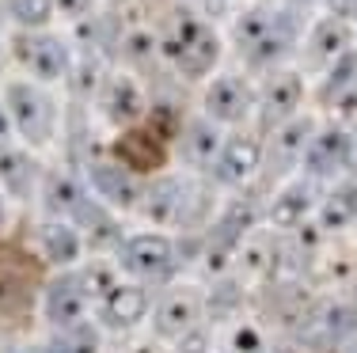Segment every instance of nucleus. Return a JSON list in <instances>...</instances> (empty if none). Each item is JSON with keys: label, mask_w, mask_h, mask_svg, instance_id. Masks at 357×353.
<instances>
[{"label": "nucleus", "mask_w": 357, "mask_h": 353, "mask_svg": "<svg viewBox=\"0 0 357 353\" xmlns=\"http://www.w3.org/2000/svg\"><path fill=\"white\" fill-rule=\"evenodd\" d=\"M156 49L183 80H202V77H209L213 65L220 61V35L202 19V15L178 12L175 19L167 23V31L160 35Z\"/></svg>", "instance_id": "nucleus-1"}, {"label": "nucleus", "mask_w": 357, "mask_h": 353, "mask_svg": "<svg viewBox=\"0 0 357 353\" xmlns=\"http://www.w3.org/2000/svg\"><path fill=\"white\" fill-rule=\"evenodd\" d=\"M4 103L8 118H12L15 137H23L27 148H46L57 133V103L38 80H12L4 84Z\"/></svg>", "instance_id": "nucleus-2"}, {"label": "nucleus", "mask_w": 357, "mask_h": 353, "mask_svg": "<svg viewBox=\"0 0 357 353\" xmlns=\"http://www.w3.org/2000/svg\"><path fill=\"white\" fill-rule=\"evenodd\" d=\"M118 266L133 277V281L164 285L178 270V247L164 232H133L118 240Z\"/></svg>", "instance_id": "nucleus-3"}, {"label": "nucleus", "mask_w": 357, "mask_h": 353, "mask_svg": "<svg viewBox=\"0 0 357 353\" xmlns=\"http://www.w3.org/2000/svg\"><path fill=\"white\" fill-rule=\"evenodd\" d=\"M12 54L38 84L65 80V72H69V65H73L69 42L61 35H50L46 27L42 31H20V35L12 38Z\"/></svg>", "instance_id": "nucleus-4"}, {"label": "nucleus", "mask_w": 357, "mask_h": 353, "mask_svg": "<svg viewBox=\"0 0 357 353\" xmlns=\"http://www.w3.org/2000/svg\"><path fill=\"white\" fill-rule=\"evenodd\" d=\"M167 145H172V133L144 111L141 122L114 141V159L126 164L130 171H137V175H149V171H156V167L167 159Z\"/></svg>", "instance_id": "nucleus-5"}, {"label": "nucleus", "mask_w": 357, "mask_h": 353, "mask_svg": "<svg viewBox=\"0 0 357 353\" xmlns=\"http://www.w3.org/2000/svg\"><path fill=\"white\" fill-rule=\"evenodd\" d=\"M304 103V77L293 69H270L262 88L255 91V118L262 130H278Z\"/></svg>", "instance_id": "nucleus-6"}, {"label": "nucleus", "mask_w": 357, "mask_h": 353, "mask_svg": "<svg viewBox=\"0 0 357 353\" xmlns=\"http://www.w3.org/2000/svg\"><path fill=\"white\" fill-rule=\"evenodd\" d=\"M266 159V148L255 133H232L220 141L217 156L209 159V175L217 187H243L248 179H255Z\"/></svg>", "instance_id": "nucleus-7"}, {"label": "nucleus", "mask_w": 357, "mask_h": 353, "mask_svg": "<svg viewBox=\"0 0 357 353\" xmlns=\"http://www.w3.org/2000/svg\"><path fill=\"white\" fill-rule=\"evenodd\" d=\"M202 111L217 125H240L255 114V88L243 77H236V72H220V77L206 84Z\"/></svg>", "instance_id": "nucleus-8"}, {"label": "nucleus", "mask_w": 357, "mask_h": 353, "mask_svg": "<svg viewBox=\"0 0 357 353\" xmlns=\"http://www.w3.org/2000/svg\"><path fill=\"white\" fill-rule=\"evenodd\" d=\"M88 190H96V198L110 209H130L141 205V190L144 182L137 179V171H130L126 164H118L114 156L110 159H91L88 164Z\"/></svg>", "instance_id": "nucleus-9"}, {"label": "nucleus", "mask_w": 357, "mask_h": 353, "mask_svg": "<svg viewBox=\"0 0 357 353\" xmlns=\"http://www.w3.org/2000/svg\"><path fill=\"white\" fill-rule=\"evenodd\" d=\"M202 312H206V297H202L198 289H190V285H183V289L167 292V297L160 300L149 315H152V327H156L160 338L178 342L186 331H194V327H198Z\"/></svg>", "instance_id": "nucleus-10"}, {"label": "nucleus", "mask_w": 357, "mask_h": 353, "mask_svg": "<svg viewBox=\"0 0 357 353\" xmlns=\"http://www.w3.org/2000/svg\"><path fill=\"white\" fill-rule=\"evenodd\" d=\"M88 292H84L80 277L76 274H57L54 281L46 285V297H42V315H46L50 327H57V331H65V327L80 323V319H88Z\"/></svg>", "instance_id": "nucleus-11"}, {"label": "nucleus", "mask_w": 357, "mask_h": 353, "mask_svg": "<svg viewBox=\"0 0 357 353\" xmlns=\"http://www.w3.org/2000/svg\"><path fill=\"white\" fill-rule=\"evenodd\" d=\"M99 111L110 125H137L144 118V91L141 84L133 77H126V72H107L103 88H99Z\"/></svg>", "instance_id": "nucleus-12"}, {"label": "nucleus", "mask_w": 357, "mask_h": 353, "mask_svg": "<svg viewBox=\"0 0 357 353\" xmlns=\"http://www.w3.org/2000/svg\"><path fill=\"white\" fill-rule=\"evenodd\" d=\"M346 125H323V130L312 133V141L301 152V167L308 179H335L342 175V159H346Z\"/></svg>", "instance_id": "nucleus-13"}, {"label": "nucleus", "mask_w": 357, "mask_h": 353, "mask_svg": "<svg viewBox=\"0 0 357 353\" xmlns=\"http://www.w3.org/2000/svg\"><path fill=\"white\" fill-rule=\"evenodd\" d=\"M149 312H152V297L137 281H118L99 300V323L110 327V331H133Z\"/></svg>", "instance_id": "nucleus-14"}, {"label": "nucleus", "mask_w": 357, "mask_h": 353, "mask_svg": "<svg viewBox=\"0 0 357 353\" xmlns=\"http://www.w3.org/2000/svg\"><path fill=\"white\" fill-rule=\"evenodd\" d=\"M316 201H319L316 179L304 175V179H293L278 190L274 201H270V209H266V217H270L274 228L293 232V228H301V224H308V217L316 213Z\"/></svg>", "instance_id": "nucleus-15"}, {"label": "nucleus", "mask_w": 357, "mask_h": 353, "mask_svg": "<svg viewBox=\"0 0 357 353\" xmlns=\"http://www.w3.org/2000/svg\"><path fill=\"white\" fill-rule=\"evenodd\" d=\"M38 179H42V164L31 148H20V145L0 148V190L4 194L27 201L38 194Z\"/></svg>", "instance_id": "nucleus-16"}, {"label": "nucleus", "mask_w": 357, "mask_h": 353, "mask_svg": "<svg viewBox=\"0 0 357 353\" xmlns=\"http://www.w3.org/2000/svg\"><path fill=\"white\" fill-rule=\"evenodd\" d=\"M293 42H296V15H293V8H278L270 31L243 57H248L251 69H278L285 61V54L293 49Z\"/></svg>", "instance_id": "nucleus-17"}, {"label": "nucleus", "mask_w": 357, "mask_h": 353, "mask_svg": "<svg viewBox=\"0 0 357 353\" xmlns=\"http://www.w3.org/2000/svg\"><path fill=\"white\" fill-rule=\"evenodd\" d=\"M38 251H42V258H46L50 266L69 270V266H76L80 255H84V235H80L76 224L61 221V217H50V221L38 228Z\"/></svg>", "instance_id": "nucleus-18"}, {"label": "nucleus", "mask_w": 357, "mask_h": 353, "mask_svg": "<svg viewBox=\"0 0 357 353\" xmlns=\"http://www.w3.org/2000/svg\"><path fill=\"white\" fill-rule=\"evenodd\" d=\"M316 228L319 232H346L357 224V182L346 179L338 187H331L327 194L316 201Z\"/></svg>", "instance_id": "nucleus-19"}, {"label": "nucleus", "mask_w": 357, "mask_h": 353, "mask_svg": "<svg viewBox=\"0 0 357 353\" xmlns=\"http://www.w3.org/2000/svg\"><path fill=\"white\" fill-rule=\"evenodd\" d=\"M346 46H354V35H350V23L342 19H319L316 27L308 31V42H304V54H308V61L323 69V65H331L338 54H342Z\"/></svg>", "instance_id": "nucleus-20"}, {"label": "nucleus", "mask_w": 357, "mask_h": 353, "mask_svg": "<svg viewBox=\"0 0 357 353\" xmlns=\"http://www.w3.org/2000/svg\"><path fill=\"white\" fill-rule=\"evenodd\" d=\"M183 194L186 182L183 179H164L152 182V187L141 190V213L149 217L152 224H178V213H183Z\"/></svg>", "instance_id": "nucleus-21"}, {"label": "nucleus", "mask_w": 357, "mask_h": 353, "mask_svg": "<svg viewBox=\"0 0 357 353\" xmlns=\"http://www.w3.org/2000/svg\"><path fill=\"white\" fill-rule=\"evenodd\" d=\"M274 258H278V243L270 235H243L232 251V262L251 277H274Z\"/></svg>", "instance_id": "nucleus-22"}, {"label": "nucleus", "mask_w": 357, "mask_h": 353, "mask_svg": "<svg viewBox=\"0 0 357 353\" xmlns=\"http://www.w3.org/2000/svg\"><path fill=\"white\" fill-rule=\"evenodd\" d=\"M220 141H225V125H217L213 118H190L183 125V148L190 164H209L217 156Z\"/></svg>", "instance_id": "nucleus-23"}, {"label": "nucleus", "mask_w": 357, "mask_h": 353, "mask_svg": "<svg viewBox=\"0 0 357 353\" xmlns=\"http://www.w3.org/2000/svg\"><path fill=\"white\" fill-rule=\"evenodd\" d=\"M354 331H357V308L354 304H327L308 323V338H323V342H346Z\"/></svg>", "instance_id": "nucleus-24"}, {"label": "nucleus", "mask_w": 357, "mask_h": 353, "mask_svg": "<svg viewBox=\"0 0 357 353\" xmlns=\"http://www.w3.org/2000/svg\"><path fill=\"white\" fill-rule=\"evenodd\" d=\"M316 130H319V125L312 122L308 114L285 118L278 130H270V133H274V159H282V164H289V159H301L304 145L312 141V133H316Z\"/></svg>", "instance_id": "nucleus-25"}, {"label": "nucleus", "mask_w": 357, "mask_h": 353, "mask_svg": "<svg viewBox=\"0 0 357 353\" xmlns=\"http://www.w3.org/2000/svg\"><path fill=\"white\" fill-rule=\"evenodd\" d=\"M65 80L73 84V95L76 99H96L99 95V88H103V80H107V65H103V57H96V54H80V57H73V65H69V72H65Z\"/></svg>", "instance_id": "nucleus-26"}, {"label": "nucleus", "mask_w": 357, "mask_h": 353, "mask_svg": "<svg viewBox=\"0 0 357 353\" xmlns=\"http://www.w3.org/2000/svg\"><path fill=\"white\" fill-rule=\"evenodd\" d=\"M42 350L46 353H99L103 350V334L88 319H80V323L57 331V338H50V346H42Z\"/></svg>", "instance_id": "nucleus-27"}, {"label": "nucleus", "mask_w": 357, "mask_h": 353, "mask_svg": "<svg viewBox=\"0 0 357 353\" xmlns=\"http://www.w3.org/2000/svg\"><path fill=\"white\" fill-rule=\"evenodd\" d=\"M354 84H357V46H346L331 65H323V88H327L323 95L335 99L346 88H354Z\"/></svg>", "instance_id": "nucleus-28"}, {"label": "nucleus", "mask_w": 357, "mask_h": 353, "mask_svg": "<svg viewBox=\"0 0 357 353\" xmlns=\"http://www.w3.org/2000/svg\"><path fill=\"white\" fill-rule=\"evenodd\" d=\"M4 12L20 23V31H42L54 19V0H4Z\"/></svg>", "instance_id": "nucleus-29"}, {"label": "nucleus", "mask_w": 357, "mask_h": 353, "mask_svg": "<svg viewBox=\"0 0 357 353\" xmlns=\"http://www.w3.org/2000/svg\"><path fill=\"white\" fill-rule=\"evenodd\" d=\"M76 277H80V285H84V292H88V300H96V304L118 285V274H114V266H110L107 258H96V262L80 266V270H76Z\"/></svg>", "instance_id": "nucleus-30"}, {"label": "nucleus", "mask_w": 357, "mask_h": 353, "mask_svg": "<svg viewBox=\"0 0 357 353\" xmlns=\"http://www.w3.org/2000/svg\"><path fill=\"white\" fill-rule=\"evenodd\" d=\"M262 350H266V334L255 323L232 327V334H228V353H262Z\"/></svg>", "instance_id": "nucleus-31"}, {"label": "nucleus", "mask_w": 357, "mask_h": 353, "mask_svg": "<svg viewBox=\"0 0 357 353\" xmlns=\"http://www.w3.org/2000/svg\"><path fill=\"white\" fill-rule=\"evenodd\" d=\"M331 19H342V23H354L357 19V0H323Z\"/></svg>", "instance_id": "nucleus-32"}, {"label": "nucleus", "mask_w": 357, "mask_h": 353, "mask_svg": "<svg viewBox=\"0 0 357 353\" xmlns=\"http://www.w3.org/2000/svg\"><path fill=\"white\" fill-rule=\"evenodd\" d=\"M54 12L69 15V19H84L91 12V0H54Z\"/></svg>", "instance_id": "nucleus-33"}, {"label": "nucleus", "mask_w": 357, "mask_h": 353, "mask_svg": "<svg viewBox=\"0 0 357 353\" xmlns=\"http://www.w3.org/2000/svg\"><path fill=\"white\" fill-rule=\"evenodd\" d=\"M342 175L357 179V130L346 133V159H342Z\"/></svg>", "instance_id": "nucleus-34"}, {"label": "nucleus", "mask_w": 357, "mask_h": 353, "mask_svg": "<svg viewBox=\"0 0 357 353\" xmlns=\"http://www.w3.org/2000/svg\"><path fill=\"white\" fill-rule=\"evenodd\" d=\"M8 145H15V130H12V118H8L4 103H0V148H8Z\"/></svg>", "instance_id": "nucleus-35"}, {"label": "nucleus", "mask_w": 357, "mask_h": 353, "mask_svg": "<svg viewBox=\"0 0 357 353\" xmlns=\"http://www.w3.org/2000/svg\"><path fill=\"white\" fill-rule=\"evenodd\" d=\"M319 4V0H285V8H293V12H304V8Z\"/></svg>", "instance_id": "nucleus-36"}, {"label": "nucleus", "mask_w": 357, "mask_h": 353, "mask_svg": "<svg viewBox=\"0 0 357 353\" xmlns=\"http://www.w3.org/2000/svg\"><path fill=\"white\" fill-rule=\"evenodd\" d=\"M4 221H8V205H4V198H0V228H4Z\"/></svg>", "instance_id": "nucleus-37"}, {"label": "nucleus", "mask_w": 357, "mask_h": 353, "mask_svg": "<svg viewBox=\"0 0 357 353\" xmlns=\"http://www.w3.org/2000/svg\"><path fill=\"white\" fill-rule=\"evenodd\" d=\"M262 353H293V350H289V346H274V350H270V346H266Z\"/></svg>", "instance_id": "nucleus-38"}, {"label": "nucleus", "mask_w": 357, "mask_h": 353, "mask_svg": "<svg viewBox=\"0 0 357 353\" xmlns=\"http://www.w3.org/2000/svg\"><path fill=\"white\" fill-rule=\"evenodd\" d=\"M346 342H350V353H357V331L350 334V338H346Z\"/></svg>", "instance_id": "nucleus-39"}, {"label": "nucleus", "mask_w": 357, "mask_h": 353, "mask_svg": "<svg viewBox=\"0 0 357 353\" xmlns=\"http://www.w3.org/2000/svg\"><path fill=\"white\" fill-rule=\"evenodd\" d=\"M27 353H46V350H27Z\"/></svg>", "instance_id": "nucleus-40"}, {"label": "nucleus", "mask_w": 357, "mask_h": 353, "mask_svg": "<svg viewBox=\"0 0 357 353\" xmlns=\"http://www.w3.org/2000/svg\"><path fill=\"white\" fill-rule=\"evenodd\" d=\"M137 353H152V350H137Z\"/></svg>", "instance_id": "nucleus-41"}, {"label": "nucleus", "mask_w": 357, "mask_h": 353, "mask_svg": "<svg viewBox=\"0 0 357 353\" xmlns=\"http://www.w3.org/2000/svg\"><path fill=\"white\" fill-rule=\"evenodd\" d=\"M0 72H4V61H0Z\"/></svg>", "instance_id": "nucleus-42"}, {"label": "nucleus", "mask_w": 357, "mask_h": 353, "mask_svg": "<svg viewBox=\"0 0 357 353\" xmlns=\"http://www.w3.org/2000/svg\"><path fill=\"white\" fill-rule=\"evenodd\" d=\"M354 23H357V19H354Z\"/></svg>", "instance_id": "nucleus-43"}, {"label": "nucleus", "mask_w": 357, "mask_h": 353, "mask_svg": "<svg viewBox=\"0 0 357 353\" xmlns=\"http://www.w3.org/2000/svg\"><path fill=\"white\" fill-rule=\"evenodd\" d=\"M354 118H357V114H354Z\"/></svg>", "instance_id": "nucleus-44"}]
</instances>
